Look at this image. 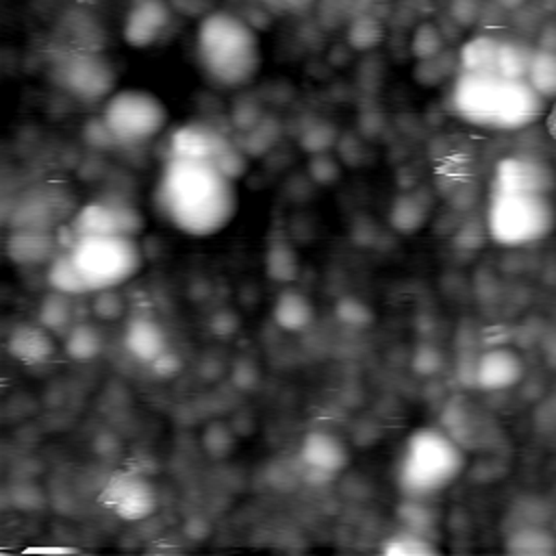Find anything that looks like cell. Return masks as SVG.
I'll return each instance as SVG.
<instances>
[{"label": "cell", "instance_id": "cell-1", "mask_svg": "<svg viewBox=\"0 0 556 556\" xmlns=\"http://www.w3.org/2000/svg\"><path fill=\"white\" fill-rule=\"evenodd\" d=\"M237 180L211 161L169 156L154 185V206L178 230L208 237L237 213Z\"/></svg>", "mask_w": 556, "mask_h": 556}, {"label": "cell", "instance_id": "cell-2", "mask_svg": "<svg viewBox=\"0 0 556 556\" xmlns=\"http://www.w3.org/2000/svg\"><path fill=\"white\" fill-rule=\"evenodd\" d=\"M452 111L473 124L493 130H521L539 119L545 100L521 78L500 74L458 72L450 91Z\"/></svg>", "mask_w": 556, "mask_h": 556}, {"label": "cell", "instance_id": "cell-3", "mask_svg": "<svg viewBox=\"0 0 556 556\" xmlns=\"http://www.w3.org/2000/svg\"><path fill=\"white\" fill-rule=\"evenodd\" d=\"M195 54L206 80L219 89L245 87L261 70L256 30L230 11H213L202 17L195 33Z\"/></svg>", "mask_w": 556, "mask_h": 556}, {"label": "cell", "instance_id": "cell-4", "mask_svg": "<svg viewBox=\"0 0 556 556\" xmlns=\"http://www.w3.org/2000/svg\"><path fill=\"white\" fill-rule=\"evenodd\" d=\"M465 467L467 452L441 426H424L404 441L395 480L404 497L426 500L454 484Z\"/></svg>", "mask_w": 556, "mask_h": 556}, {"label": "cell", "instance_id": "cell-5", "mask_svg": "<svg viewBox=\"0 0 556 556\" xmlns=\"http://www.w3.org/2000/svg\"><path fill=\"white\" fill-rule=\"evenodd\" d=\"M484 228L497 245H530L543 241L556 228V204L552 195L491 191Z\"/></svg>", "mask_w": 556, "mask_h": 556}, {"label": "cell", "instance_id": "cell-6", "mask_svg": "<svg viewBox=\"0 0 556 556\" xmlns=\"http://www.w3.org/2000/svg\"><path fill=\"white\" fill-rule=\"evenodd\" d=\"M70 252L91 293L117 289L143 267L141 245L128 235L78 237Z\"/></svg>", "mask_w": 556, "mask_h": 556}, {"label": "cell", "instance_id": "cell-7", "mask_svg": "<svg viewBox=\"0 0 556 556\" xmlns=\"http://www.w3.org/2000/svg\"><path fill=\"white\" fill-rule=\"evenodd\" d=\"M102 122L117 146L135 148L163 132L167 109L146 89H117L102 106Z\"/></svg>", "mask_w": 556, "mask_h": 556}, {"label": "cell", "instance_id": "cell-8", "mask_svg": "<svg viewBox=\"0 0 556 556\" xmlns=\"http://www.w3.org/2000/svg\"><path fill=\"white\" fill-rule=\"evenodd\" d=\"M52 80L80 104L106 102L115 93V70L111 61L89 48L59 54L52 63Z\"/></svg>", "mask_w": 556, "mask_h": 556}, {"label": "cell", "instance_id": "cell-9", "mask_svg": "<svg viewBox=\"0 0 556 556\" xmlns=\"http://www.w3.org/2000/svg\"><path fill=\"white\" fill-rule=\"evenodd\" d=\"M169 156H191L211 161L235 180H239L248 169V154L224 132H219L215 126L206 122H191L180 126L172 135Z\"/></svg>", "mask_w": 556, "mask_h": 556}, {"label": "cell", "instance_id": "cell-10", "mask_svg": "<svg viewBox=\"0 0 556 556\" xmlns=\"http://www.w3.org/2000/svg\"><path fill=\"white\" fill-rule=\"evenodd\" d=\"M70 226L76 237L93 235H128L137 237L143 230V217L139 208L119 195H106L80 206Z\"/></svg>", "mask_w": 556, "mask_h": 556}, {"label": "cell", "instance_id": "cell-11", "mask_svg": "<svg viewBox=\"0 0 556 556\" xmlns=\"http://www.w3.org/2000/svg\"><path fill=\"white\" fill-rule=\"evenodd\" d=\"M100 504L122 521H143L156 513L159 493L143 473L119 471L102 486Z\"/></svg>", "mask_w": 556, "mask_h": 556}, {"label": "cell", "instance_id": "cell-12", "mask_svg": "<svg viewBox=\"0 0 556 556\" xmlns=\"http://www.w3.org/2000/svg\"><path fill=\"white\" fill-rule=\"evenodd\" d=\"M491 191L552 195L556 191V167L534 154L504 156L493 169Z\"/></svg>", "mask_w": 556, "mask_h": 556}, {"label": "cell", "instance_id": "cell-13", "mask_svg": "<svg viewBox=\"0 0 556 556\" xmlns=\"http://www.w3.org/2000/svg\"><path fill=\"white\" fill-rule=\"evenodd\" d=\"M298 463L315 482L330 480L348 467L350 447L337 432L315 428L304 434L298 450Z\"/></svg>", "mask_w": 556, "mask_h": 556}, {"label": "cell", "instance_id": "cell-14", "mask_svg": "<svg viewBox=\"0 0 556 556\" xmlns=\"http://www.w3.org/2000/svg\"><path fill=\"white\" fill-rule=\"evenodd\" d=\"M526 376L523 356L510 345H493L473 363V384L484 393H497L517 387Z\"/></svg>", "mask_w": 556, "mask_h": 556}, {"label": "cell", "instance_id": "cell-15", "mask_svg": "<svg viewBox=\"0 0 556 556\" xmlns=\"http://www.w3.org/2000/svg\"><path fill=\"white\" fill-rule=\"evenodd\" d=\"M441 428L467 452L489 443L493 421L469 400L454 397L441 413Z\"/></svg>", "mask_w": 556, "mask_h": 556}, {"label": "cell", "instance_id": "cell-16", "mask_svg": "<svg viewBox=\"0 0 556 556\" xmlns=\"http://www.w3.org/2000/svg\"><path fill=\"white\" fill-rule=\"evenodd\" d=\"M172 24V9L165 0H137L126 20L122 35L132 48H148L161 39Z\"/></svg>", "mask_w": 556, "mask_h": 556}, {"label": "cell", "instance_id": "cell-17", "mask_svg": "<svg viewBox=\"0 0 556 556\" xmlns=\"http://www.w3.org/2000/svg\"><path fill=\"white\" fill-rule=\"evenodd\" d=\"M61 252L56 230H26L11 228L7 239V254L17 265L50 263Z\"/></svg>", "mask_w": 556, "mask_h": 556}, {"label": "cell", "instance_id": "cell-18", "mask_svg": "<svg viewBox=\"0 0 556 556\" xmlns=\"http://www.w3.org/2000/svg\"><path fill=\"white\" fill-rule=\"evenodd\" d=\"M7 350L13 358L26 363V365H41L48 363L56 352V341L48 328L37 324H17L9 339Z\"/></svg>", "mask_w": 556, "mask_h": 556}, {"label": "cell", "instance_id": "cell-19", "mask_svg": "<svg viewBox=\"0 0 556 556\" xmlns=\"http://www.w3.org/2000/svg\"><path fill=\"white\" fill-rule=\"evenodd\" d=\"M124 348L132 358L150 365L169 345L163 326L154 317L137 315L124 328Z\"/></svg>", "mask_w": 556, "mask_h": 556}, {"label": "cell", "instance_id": "cell-20", "mask_svg": "<svg viewBox=\"0 0 556 556\" xmlns=\"http://www.w3.org/2000/svg\"><path fill=\"white\" fill-rule=\"evenodd\" d=\"M59 200L52 193H30L22 198L11 213V228L26 230H56L61 224Z\"/></svg>", "mask_w": 556, "mask_h": 556}, {"label": "cell", "instance_id": "cell-21", "mask_svg": "<svg viewBox=\"0 0 556 556\" xmlns=\"http://www.w3.org/2000/svg\"><path fill=\"white\" fill-rule=\"evenodd\" d=\"M430 213H432V198L426 189L404 191L395 195L389 208V224L402 235H413L430 219Z\"/></svg>", "mask_w": 556, "mask_h": 556}, {"label": "cell", "instance_id": "cell-22", "mask_svg": "<svg viewBox=\"0 0 556 556\" xmlns=\"http://www.w3.org/2000/svg\"><path fill=\"white\" fill-rule=\"evenodd\" d=\"M504 549L521 556H543L556 554V532L547 523H526L508 528L504 539Z\"/></svg>", "mask_w": 556, "mask_h": 556}, {"label": "cell", "instance_id": "cell-23", "mask_svg": "<svg viewBox=\"0 0 556 556\" xmlns=\"http://www.w3.org/2000/svg\"><path fill=\"white\" fill-rule=\"evenodd\" d=\"M271 317H274L276 326H280L282 330L302 332L313 324L315 306L308 300V295H304L302 291L285 289L274 302Z\"/></svg>", "mask_w": 556, "mask_h": 556}, {"label": "cell", "instance_id": "cell-24", "mask_svg": "<svg viewBox=\"0 0 556 556\" xmlns=\"http://www.w3.org/2000/svg\"><path fill=\"white\" fill-rule=\"evenodd\" d=\"M502 39L493 35H476L467 39L458 50V70L460 72H480L495 74L497 52Z\"/></svg>", "mask_w": 556, "mask_h": 556}, {"label": "cell", "instance_id": "cell-25", "mask_svg": "<svg viewBox=\"0 0 556 556\" xmlns=\"http://www.w3.org/2000/svg\"><path fill=\"white\" fill-rule=\"evenodd\" d=\"M46 280L50 289L67 293V295H87L91 293L89 285L85 282L74 256L70 250H61L46 269Z\"/></svg>", "mask_w": 556, "mask_h": 556}, {"label": "cell", "instance_id": "cell-26", "mask_svg": "<svg viewBox=\"0 0 556 556\" xmlns=\"http://www.w3.org/2000/svg\"><path fill=\"white\" fill-rule=\"evenodd\" d=\"M74 295L61 293L50 289V293H46L39 302L37 308V321L48 328L52 334H67V330L76 324L74 321V304H72Z\"/></svg>", "mask_w": 556, "mask_h": 556}, {"label": "cell", "instance_id": "cell-27", "mask_svg": "<svg viewBox=\"0 0 556 556\" xmlns=\"http://www.w3.org/2000/svg\"><path fill=\"white\" fill-rule=\"evenodd\" d=\"M265 271L271 280L278 282L295 280L300 271V258L291 241H287L285 237H276L269 241L265 252Z\"/></svg>", "mask_w": 556, "mask_h": 556}, {"label": "cell", "instance_id": "cell-28", "mask_svg": "<svg viewBox=\"0 0 556 556\" xmlns=\"http://www.w3.org/2000/svg\"><path fill=\"white\" fill-rule=\"evenodd\" d=\"M526 80L547 102L556 100V50L534 48Z\"/></svg>", "mask_w": 556, "mask_h": 556}, {"label": "cell", "instance_id": "cell-29", "mask_svg": "<svg viewBox=\"0 0 556 556\" xmlns=\"http://www.w3.org/2000/svg\"><path fill=\"white\" fill-rule=\"evenodd\" d=\"M532 54H534V48H530L528 43H521L515 39H502L495 74H500L504 78H515V80L526 78Z\"/></svg>", "mask_w": 556, "mask_h": 556}, {"label": "cell", "instance_id": "cell-30", "mask_svg": "<svg viewBox=\"0 0 556 556\" xmlns=\"http://www.w3.org/2000/svg\"><path fill=\"white\" fill-rule=\"evenodd\" d=\"M65 352L74 361H93L102 352V334L96 326L78 321L65 334Z\"/></svg>", "mask_w": 556, "mask_h": 556}, {"label": "cell", "instance_id": "cell-31", "mask_svg": "<svg viewBox=\"0 0 556 556\" xmlns=\"http://www.w3.org/2000/svg\"><path fill=\"white\" fill-rule=\"evenodd\" d=\"M380 549L389 556H424L439 552L437 545L424 532H417L413 528H404L391 534Z\"/></svg>", "mask_w": 556, "mask_h": 556}, {"label": "cell", "instance_id": "cell-32", "mask_svg": "<svg viewBox=\"0 0 556 556\" xmlns=\"http://www.w3.org/2000/svg\"><path fill=\"white\" fill-rule=\"evenodd\" d=\"M384 37V26L374 15H356L348 24V43L354 50H371Z\"/></svg>", "mask_w": 556, "mask_h": 556}, {"label": "cell", "instance_id": "cell-33", "mask_svg": "<svg viewBox=\"0 0 556 556\" xmlns=\"http://www.w3.org/2000/svg\"><path fill=\"white\" fill-rule=\"evenodd\" d=\"M443 50H445V37L437 24L424 22L415 28L413 39H410V52L417 61L432 59Z\"/></svg>", "mask_w": 556, "mask_h": 556}, {"label": "cell", "instance_id": "cell-34", "mask_svg": "<svg viewBox=\"0 0 556 556\" xmlns=\"http://www.w3.org/2000/svg\"><path fill=\"white\" fill-rule=\"evenodd\" d=\"M452 65L447 61V50H443V52H439L432 59L417 61V65H415V80H419L426 87L441 85L445 78L452 76Z\"/></svg>", "mask_w": 556, "mask_h": 556}, {"label": "cell", "instance_id": "cell-35", "mask_svg": "<svg viewBox=\"0 0 556 556\" xmlns=\"http://www.w3.org/2000/svg\"><path fill=\"white\" fill-rule=\"evenodd\" d=\"M276 119H271V117H261V122L254 126V128H250V130H245L243 135H245V141H241L239 143V148L248 154V156H252V154H263L265 150H269L271 148V143L276 141Z\"/></svg>", "mask_w": 556, "mask_h": 556}, {"label": "cell", "instance_id": "cell-36", "mask_svg": "<svg viewBox=\"0 0 556 556\" xmlns=\"http://www.w3.org/2000/svg\"><path fill=\"white\" fill-rule=\"evenodd\" d=\"M91 311L102 321H115L124 315L126 304H124V298L115 289H104V291H96Z\"/></svg>", "mask_w": 556, "mask_h": 556}, {"label": "cell", "instance_id": "cell-37", "mask_svg": "<svg viewBox=\"0 0 556 556\" xmlns=\"http://www.w3.org/2000/svg\"><path fill=\"white\" fill-rule=\"evenodd\" d=\"M334 313H337L339 321H343L345 326H352V328H363L374 317L371 308L365 302H361L358 298H352V295L339 300Z\"/></svg>", "mask_w": 556, "mask_h": 556}, {"label": "cell", "instance_id": "cell-38", "mask_svg": "<svg viewBox=\"0 0 556 556\" xmlns=\"http://www.w3.org/2000/svg\"><path fill=\"white\" fill-rule=\"evenodd\" d=\"M334 139H337V130L330 122H313V126H308V130L302 135V148L311 154L328 152Z\"/></svg>", "mask_w": 556, "mask_h": 556}, {"label": "cell", "instance_id": "cell-39", "mask_svg": "<svg viewBox=\"0 0 556 556\" xmlns=\"http://www.w3.org/2000/svg\"><path fill=\"white\" fill-rule=\"evenodd\" d=\"M308 172H311V176H313L319 185H330V182H334V180L339 178L341 167H339V163L332 159V154L319 152V154H311Z\"/></svg>", "mask_w": 556, "mask_h": 556}, {"label": "cell", "instance_id": "cell-40", "mask_svg": "<svg viewBox=\"0 0 556 556\" xmlns=\"http://www.w3.org/2000/svg\"><path fill=\"white\" fill-rule=\"evenodd\" d=\"M443 356L434 345H419L413 354V369L421 376H432L441 369Z\"/></svg>", "mask_w": 556, "mask_h": 556}, {"label": "cell", "instance_id": "cell-41", "mask_svg": "<svg viewBox=\"0 0 556 556\" xmlns=\"http://www.w3.org/2000/svg\"><path fill=\"white\" fill-rule=\"evenodd\" d=\"M152 371L159 376V378H174L180 374L182 369V361L176 352H172L169 348L165 352H161L152 363H150Z\"/></svg>", "mask_w": 556, "mask_h": 556}, {"label": "cell", "instance_id": "cell-42", "mask_svg": "<svg viewBox=\"0 0 556 556\" xmlns=\"http://www.w3.org/2000/svg\"><path fill=\"white\" fill-rule=\"evenodd\" d=\"M83 135H85V141H87L89 146H93V148H111V146H117L115 139H113V135L109 132L106 124L102 122V117H100V119H91V122L85 126Z\"/></svg>", "mask_w": 556, "mask_h": 556}, {"label": "cell", "instance_id": "cell-43", "mask_svg": "<svg viewBox=\"0 0 556 556\" xmlns=\"http://www.w3.org/2000/svg\"><path fill=\"white\" fill-rule=\"evenodd\" d=\"M256 2L271 13H300L313 4V0H256Z\"/></svg>", "mask_w": 556, "mask_h": 556}, {"label": "cell", "instance_id": "cell-44", "mask_svg": "<svg viewBox=\"0 0 556 556\" xmlns=\"http://www.w3.org/2000/svg\"><path fill=\"white\" fill-rule=\"evenodd\" d=\"M543 124H545V132L549 135V139H554V141H556V100L549 104V109H547V113H545Z\"/></svg>", "mask_w": 556, "mask_h": 556}, {"label": "cell", "instance_id": "cell-45", "mask_svg": "<svg viewBox=\"0 0 556 556\" xmlns=\"http://www.w3.org/2000/svg\"><path fill=\"white\" fill-rule=\"evenodd\" d=\"M506 9H517V7H521L523 4V0H500Z\"/></svg>", "mask_w": 556, "mask_h": 556}, {"label": "cell", "instance_id": "cell-46", "mask_svg": "<svg viewBox=\"0 0 556 556\" xmlns=\"http://www.w3.org/2000/svg\"><path fill=\"white\" fill-rule=\"evenodd\" d=\"M554 167H556V165H554Z\"/></svg>", "mask_w": 556, "mask_h": 556}]
</instances>
